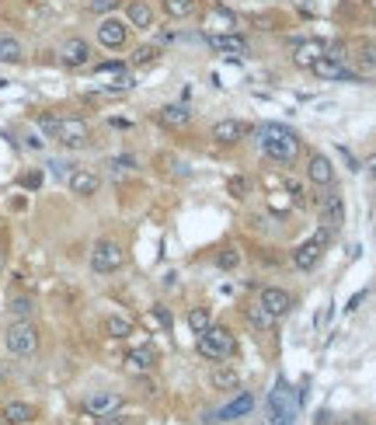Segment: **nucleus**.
Here are the masks:
<instances>
[{"instance_id":"nucleus-1","label":"nucleus","mask_w":376,"mask_h":425,"mask_svg":"<svg viewBox=\"0 0 376 425\" xmlns=\"http://www.w3.org/2000/svg\"><path fill=\"white\" fill-rule=\"evenodd\" d=\"M262 150L272 157V161H279V164H289V161H296V154H300V136L293 133V129H286V126H265L262 129Z\"/></svg>"},{"instance_id":"nucleus-2","label":"nucleus","mask_w":376,"mask_h":425,"mask_svg":"<svg viewBox=\"0 0 376 425\" xmlns=\"http://www.w3.org/2000/svg\"><path fill=\"white\" fill-rule=\"evenodd\" d=\"M237 352V338L227 331V328H206L202 335H199V356L202 359H213V363H220V359H227V356H234Z\"/></svg>"},{"instance_id":"nucleus-3","label":"nucleus","mask_w":376,"mask_h":425,"mask_svg":"<svg viewBox=\"0 0 376 425\" xmlns=\"http://www.w3.org/2000/svg\"><path fill=\"white\" fill-rule=\"evenodd\" d=\"M296 408H300V398H296V391L279 380L276 384V391L269 394V415H272V425H289L296 419Z\"/></svg>"},{"instance_id":"nucleus-4","label":"nucleus","mask_w":376,"mask_h":425,"mask_svg":"<svg viewBox=\"0 0 376 425\" xmlns=\"http://www.w3.org/2000/svg\"><path fill=\"white\" fill-rule=\"evenodd\" d=\"M328 237H331L328 227H321L314 237H307V241L293 251V265H296L300 272H310V269L321 262V255H324V248H328Z\"/></svg>"},{"instance_id":"nucleus-5","label":"nucleus","mask_w":376,"mask_h":425,"mask_svg":"<svg viewBox=\"0 0 376 425\" xmlns=\"http://www.w3.org/2000/svg\"><path fill=\"white\" fill-rule=\"evenodd\" d=\"M4 345H7V352H14V356H32V352L39 349V331H35V324L14 321V324L7 328V335H4Z\"/></svg>"},{"instance_id":"nucleus-6","label":"nucleus","mask_w":376,"mask_h":425,"mask_svg":"<svg viewBox=\"0 0 376 425\" xmlns=\"http://www.w3.org/2000/svg\"><path fill=\"white\" fill-rule=\"evenodd\" d=\"M126 265V251L119 241H98L91 248V269L94 272H119Z\"/></svg>"},{"instance_id":"nucleus-7","label":"nucleus","mask_w":376,"mask_h":425,"mask_svg":"<svg viewBox=\"0 0 376 425\" xmlns=\"http://www.w3.org/2000/svg\"><path fill=\"white\" fill-rule=\"evenodd\" d=\"M56 140L67 147V150H84L91 143V129L84 119H60V133Z\"/></svg>"},{"instance_id":"nucleus-8","label":"nucleus","mask_w":376,"mask_h":425,"mask_svg":"<svg viewBox=\"0 0 376 425\" xmlns=\"http://www.w3.org/2000/svg\"><path fill=\"white\" fill-rule=\"evenodd\" d=\"M129 39V21H119V18H105L98 25V42L105 49H122Z\"/></svg>"},{"instance_id":"nucleus-9","label":"nucleus","mask_w":376,"mask_h":425,"mask_svg":"<svg viewBox=\"0 0 376 425\" xmlns=\"http://www.w3.org/2000/svg\"><path fill=\"white\" fill-rule=\"evenodd\" d=\"M272 318H286L289 311H293V297L286 293V290H279V286H265L262 290V300H258Z\"/></svg>"},{"instance_id":"nucleus-10","label":"nucleus","mask_w":376,"mask_h":425,"mask_svg":"<svg viewBox=\"0 0 376 425\" xmlns=\"http://www.w3.org/2000/svg\"><path fill=\"white\" fill-rule=\"evenodd\" d=\"M310 70H314L321 81H356V74H352L342 60H331V56H321Z\"/></svg>"},{"instance_id":"nucleus-11","label":"nucleus","mask_w":376,"mask_h":425,"mask_svg":"<svg viewBox=\"0 0 376 425\" xmlns=\"http://www.w3.org/2000/svg\"><path fill=\"white\" fill-rule=\"evenodd\" d=\"M244 133H248V126L237 122V119H223V122L213 126V140H216L220 147H234V143H241Z\"/></svg>"},{"instance_id":"nucleus-12","label":"nucleus","mask_w":376,"mask_h":425,"mask_svg":"<svg viewBox=\"0 0 376 425\" xmlns=\"http://www.w3.org/2000/svg\"><path fill=\"white\" fill-rule=\"evenodd\" d=\"M251 408H255V398H251V394H237V398H234L230 405H223L213 419H216V422H237V419H248Z\"/></svg>"},{"instance_id":"nucleus-13","label":"nucleus","mask_w":376,"mask_h":425,"mask_svg":"<svg viewBox=\"0 0 376 425\" xmlns=\"http://www.w3.org/2000/svg\"><path fill=\"white\" fill-rule=\"evenodd\" d=\"M321 223L335 234L342 223H345V203H342V196L335 192V196H328L324 203H321Z\"/></svg>"},{"instance_id":"nucleus-14","label":"nucleus","mask_w":376,"mask_h":425,"mask_svg":"<svg viewBox=\"0 0 376 425\" xmlns=\"http://www.w3.org/2000/svg\"><path fill=\"white\" fill-rule=\"evenodd\" d=\"M60 60H63L67 67H84V63L91 60V46H88L84 39H67L63 49H60Z\"/></svg>"},{"instance_id":"nucleus-15","label":"nucleus","mask_w":376,"mask_h":425,"mask_svg":"<svg viewBox=\"0 0 376 425\" xmlns=\"http://www.w3.org/2000/svg\"><path fill=\"white\" fill-rule=\"evenodd\" d=\"M307 178L314 182V185H331L335 182V168H331V161L324 157V154H314L310 157V164H307Z\"/></svg>"},{"instance_id":"nucleus-16","label":"nucleus","mask_w":376,"mask_h":425,"mask_svg":"<svg viewBox=\"0 0 376 425\" xmlns=\"http://www.w3.org/2000/svg\"><path fill=\"white\" fill-rule=\"evenodd\" d=\"M126 21H129V28H150L154 25V7L147 0H129Z\"/></svg>"},{"instance_id":"nucleus-17","label":"nucleus","mask_w":376,"mask_h":425,"mask_svg":"<svg viewBox=\"0 0 376 425\" xmlns=\"http://www.w3.org/2000/svg\"><path fill=\"white\" fill-rule=\"evenodd\" d=\"M84 408H88L91 415H101V419H105V415H112V412H119V408H122V398H119V394L101 391V394H91V398H88V405H84Z\"/></svg>"},{"instance_id":"nucleus-18","label":"nucleus","mask_w":376,"mask_h":425,"mask_svg":"<svg viewBox=\"0 0 376 425\" xmlns=\"http://www.w3.org/2000/svg\"><path fill=\"white\" fill-rule=\"evenodd\" d=\"M209 46H213L216 53H234V56L248 53V42H244V35H234V32H223V35H209Z\"/></svg>"},{"instance_id":"nucleus-19","label":"nucleus","mask_w":376,"mask_h":425,"mask_svg":"<svg viewBox=\"0 0 376 425\" xmlns=\"http://www.w3.org/2000/svg\"><path fill=\"white\" fill-rule=\"evenodd\" d=\"M324 53H328V46H324V42H317V39H307V42H300V46H296V63L310 70V67H314V63H317Z\"/></svg>"},{"instance_id":"nucleus-20","label":"nucleus","mask_w":376,"mask_h":425,"mask_svg":"<svg viewBox=\"0 0 376 425\" xmlns=\"http://www.w3.org/2000/svg\"><path fill=\"white\" fill-rule=\"evenodd\" d=\"M35 419V408L28 401H7L4 405V422L7 425H28Z\"/></svg>"},{"instance_id":"nucleus-21","label":"nucleus","mask_w":376,"mask_h":425,"mask_svg":"<svg viewBox=\"0 0 376 425\" xmlns=\"http://www.w3.org/2000/svg\"><path fill=\"white\" fill-rule=\"evenodd\" d=\"M98 175H91V171H74L70 175V192L74 196H94L98 192Z\"/></svg>"},{"instance_id":"nucleus-22","label":"nucleus","mask_w":376,"mask_h":425,"mask_svg":"<svg viewBox=\"0 0 376 425\" xmlns=\"http://www.w3.org/2000/svg\"><path fill=\"white\" fill-rule=\"evenodd\" d=\"M157 119H161L164 126H171V129H185L188 122H192V112H188L185 105H164Z\"/></svg>"},{"instance_id":"nucleus-23","label":"nucleus","mask_w":376,"mask_h":425,"mask_svg":"<svg viewBox=\"0 0 376 425\" xmlns=\"http://www.w3.org/2000/svg\"><path fill=\"white\" fill-rule=\"evenodd\" d=\"M209 380H213V391H234V387L241 384V377H237L230 366H216Z\"/></svg>"},{"instance_id":"nucleus-24","label":"nucleus","mask_w":376,"mask_h":425,"mask_svg":"<svg viewBox=\"0 0 376 425\" xmlns=\"http://www.w3.org/2000/svg\"><path fill=\"white\" fill-rule=\"evenodd\" d=\"M21 60H25L21 42L11 39V35H0V63H21Z\"/></svg>"},{"instance_id":"nucleus-25","label":"nucleus","mask_w":376,"mask_h":425,"mask_svg":"<svg viewBox=\"0 0 376 425\" xmlns=\"http://www.w3.org/2000/svg\"><path fill=\"white\" fill-rule=\"evenodd\" d=\"M126 363H129V366H136V370H150V366H154V363H157V352H154V349H147V345H143V349H133V352H129V359H126Z\"/></svg>"},{"instance_id":"nucleus-26","label":"nucleus","mask_w":376,"mask_h":425,"mask_svg":"<svg viewBox=\"0 0 376 425\" xmlns=\"http://www.w3.org/2000/svg\"><path fill=\"white\" fill-rule=\"evenodd\" d=\"M164 14L182 21L188 14H195V0H164Z\"/></svg>"},{"instance_id":"nucleus-27","label":"nucleus","mask_w":376,"mask_h":425,"mask_svg":"<svg viewBox=\"0 0 376 425\" xmlns=\"http://www.w3.org/2000/svg\"><path fill=\"white\" fill-rule=\"evenodd\" d=\"M105 331H108L112 338H129V335H133V321H126V318H108V321H105Z\"/></svg>"},{"instance_id":"nucleus-28","label":"nucleus","mask_w":376,"mask_h":425,"mask_svg":"<svg viewBox=\"0 0 376 425\" xmlns=\"http://www.w3.org/2000/svg\"><path fill=\"white\" fill-rule=\"evenodd\" d=\"M248 321H251V324H255V328H262V331H269V328H272V314H269V311H265V307H262V304H255V307H248Z\"/></svg>"},{"instance_id":"nucleus-29","label":"nucleus","mask_w":376,"mask_h":425,"mask_svg":"<svg viewBox=\"0 0 376 425\" xmlns=\"http://www.w3.org/2000/svg\"><path fill=\"white\" fill-rule=\"evenodd\" d=\"M188 324H192V331H195V335H202V331L213 324V321H209V311H206V307H195V311L188 314Z\"/></svg>"},{"instance_id":"nucleus-30","label":"nucleus","mask_w":376,"mask_h":425,"mask_svg":"<svg viewBox=\"0 0 376 425\" xmlns=\"http://www.w3.org/2000/svg\"><path fill=\"white\" fill-rule=\"evenodd\" d=\"M157 60V46H140L136 53H133V63L136 67H147V63H154Z\"/></svg>"},{"instance_id":"nucleus-31","label":"nucleus","mask_w":376,"mask_h":425,"mask_svg":"<svg viewBox=\"0 0 376 425\" xmlns=\"http://www.w3.org/2000/svg\"><path fill=\"white\" fill-rule=\"evenodd\" d=\"M11 314L18 321H25L28 314H32V300L28 297H18V300H11Z\"/></svg>"},{"instance_id":"nucleus-32","label":"nucleus","mask_w":376,"mask_h":425,"mask_svg":"<svg viewBox=\"0 0 376 425\" xmlns=\"http://www.w3.org/2000/svg\"><path fill=\"white\" fill-rule=\"evenodd\" d=\"M39 129L49 133V136L56 140V133H60V115H39Z\"/></svg>"},{"instance_id":"nucleus-33","label":"nucleus","mask_w":376,"mask_h":425,"mask_svg":"<svg viewBox=\"0 0 376 425\" xmlns=\"http://www.w3.org/2000/svg\"><path fill=\"white\" fill-rule=\"evenodd\" d=\"M216 262H220V269H234V265H237V262H241V255H237V251H234V248H227V251H223V255H220V258H216Z\"/></svg>"},{"instance_id":"nucleus-34","label":"nucleus","mask_w":376,"mask_h":425,"mask_svg":"<svg viewBox=\"0 0 376 425\" xmlns=\"http://www.w3.org/2000/svg\"><path fill=\"white\" fill-rule=\"evenodd\" d=\"M112 7H119V0H91L94 14H105V11H112Z\"/></svg>"},{"instance_id":"nucleus-35","label":"nucleus","mask_w":376,"mask_h":425,"mask_svg":"<svg viewBox=\"0 0 376 425\" xmlns=\"http://www.w3.org/2000/svg\"><path fill=\"white\" fill-rule=\"evenodd\" d=\"M21 185H25V189H39V185H42V175H39V171H32V175H25V178H21Z\"/></svg>"},{"instance_id":"nucleus-36","label":"nucleus","mask_w":376,"mask_h":425,"mask_svg":"<svg viewBox=\"0 0 376 425\" xmlns=\"http://www.w3.org/2000/svg\"><path fill=\"white\" fill-rule=\"evenodd\" d=\"M230 192H234V196L241 199V196L248 192V182H244V178H234V182H230Z\"/></svg>"},{"instance_id":"nucleus-37","label":"nucleus","mask_w":376,"mask_h":425,"mask_svg":"<svg viewBox=\"0 0 376 425\" xmlns=\"http://www.w3.org/2000/svg\"><path fill=\"white\" fill-rule=\"evenodd\" d=\"M154 318L161 321V324H164V328H171V318H168V311H157V314H154Z\"/></svg>"},{"instance_id":"nucleus-38","label":"nucleus","mask_w":376,"mask_h":425,"mask_svg":"<svg viewBox=\"0 0 376 425\" xmlns=\"http://www.w3.org/2000/svg\"><path fill=\"white\" fill-rule=\"evenodd\" d=\"M366 168H370V175L376 178V157H370V161H366Z\"/></svg>"}]
</instances>
